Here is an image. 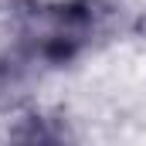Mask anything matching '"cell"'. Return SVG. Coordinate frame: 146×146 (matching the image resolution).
Here are the masks:
<instances>
[{
    "mask_svg": "<svg viewBox=\"0 0 146 146\" xmlns=\"http://www.w3.org/2000/svg\"><path fill=\"white\" fill-rule=\"evenodd\" d=\"M92 31H95V24L85 7L58 3V7L31 10L17 31V41L31 58L58 65V61H68L72 54H78L88 44Z\"/></svg>",
    "mask_w": 146,
    "mask_h": 146,
    "instance_id": "1",
    "label": "cell"
}]
</instances>
